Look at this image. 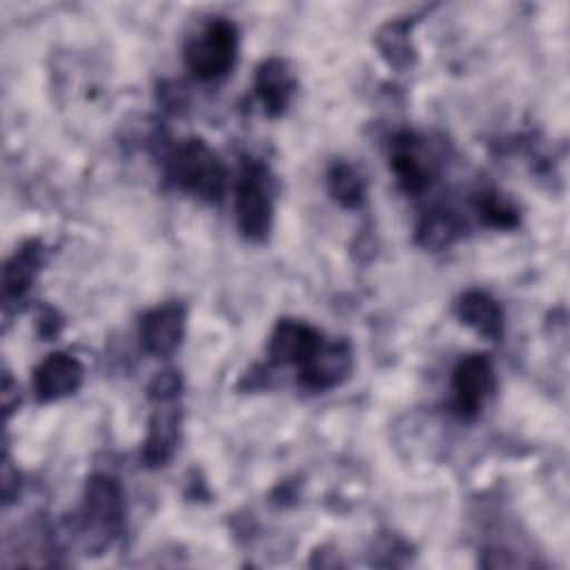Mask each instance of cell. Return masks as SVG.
<instances>
[{
	"label": "cell",
	"instance_id": "obj_14",
	"mask_svg": "<svg viewBox=\"0 0 570 570\" xmlns=\"http://www.w3.org/2000/svg\"><path fill=\"white\" fill-rule=\"evenodd\" d=\"M40 263H42V247H40V243L31 240V243L22 245L4 265V274H2L4 296L7 298L22 296L29 289V285H31Z\"/></svg>",
	"mask_w": 570,
	"mask_h": 570
},
{
	"label": "cell",
	"instance_id": "obj_2",
	"mask_svg": "<svg viewBox=\"0 0 570 570\" xmlns=\"http://www.w3.org/2000/svg\"><path fill=\"white\" fill-rule=\"evenodd\" d=\"M171 176L189 194L218 200L225 189V167L203 140H185L171 156Z\"/></svg>",
	"mask_w": 570,
	"mask_h": 570
},
{
	"label": "cell",
	"instance_id": "obj_7",
	"mask_svg": "<svg viewBox=\"0 0 570 570\" xmlns=\"http://www.w3.org/2000/svg\"><path fill=\"white\" fill-rule=\"evenodd\" d=\"M390 165L405 191H421L430 183L434 169L432 156L414 134H401L394 138Z\"/></svg>",
	"mask_w": 570,
	"mask_h": 570
},
{
	"label": "cell",
	"instance_id": "obj_3",
	"mask_svg": "<svg viewBox=\"0 0 570 570\" xmlns=\"http://www.w3.org/2000/svg\"><path fill=\"white\" fill-rule=\"evenodd\" d=\"M236 56V27L225 20H212L185 47V62L196 78L212 80L225 76Z\"/></svg>",
	"mask_w": 570,
	"mask_h": 570
},
{
	"label": "cell",
	"instance_id": "obj_4",
	"mask_svg": "<svg viewBox=\"0 0 570 570\" xmlns=\"http://www.w3.org/2000/svg\"><path fill=\"white\" fill-rule=\"evenodd\" d=\"M494 387L492 363L485 354H468L461 358L452 374L454 410L461 419H474Z\"/></svg>",
	"mask_w": 570,
	"mask_h": 570
},
{
	"label": "cell",
	"instance_id": "obj_10",
	"mask_svg": "<svg viewBox=\"0 0 570 570\" xmlns=\"http://www.w3.org/2000/svg\"><path fill=\"white\" fill-rule=\"evenodd\" d=\"M352 367V352L347 343L321 345V350L298 367V383L305 390L323 392L341 383Z\"/></svg>",
	"mask_w": 570,
	"mask_h": 570
},
{
	"label": "cell",
	"instance_id": "obj_6",
	"mask_svg": "<svg viewBox=\"0 0 570 570\" xmlns=\"http://www.w3.org/2000/svg\"><path fill=\"white\" fill-rule=\"evenodd\" d=\"M185 330V307L180 303H163L140 318L138 336L145 352L154 356H167L171 354Z\"/></svg>",
	"mask_w": 570,
	"mask_h": 570
},
{
	"label": "cell",
	"instance_id": "obj_18",
	"mask_svg": "<svg viewBox=\"0 0 570 570\" xmlns=\"http://www.w3.org/2000/svg\"><path fill=\"white\" fill-rule=\"evenodd\" d=\"M479 216L499 229H510L517 225V209L501 194H483L479 198Z\"/></svg>",
	"mask_w": 570,
	"mask_h": 570
},
{
	"label": "cell",
	"instance_id": "obj_11",
	"mask_svg": "<svg viewBox=\"0 0 570 570\" xmlns=\"http://www.w3.org/2000/svg\"><path fill=\"white\" fill-rule=\"evenodd\" d=\"M254 89L265 107V114L278 116L287 109V105L296 91L294 71L289 69V65L285 60L269 58L256 69Z\"/></svg>",
	"mask_w": 570,
	"mask_h": 570
},
{
	"label": "cell",
	"instance_id": "obj_12",
	"mask_svg": "<svg viewBox=\"0 0 570 570\" xmlns=\"http://www.w3.org/2000/svg\"><path fill=\"white\" fill-rule=\"evenodd\" d=\"M178 441V410L165 407L156 410L149 419V432L140 452V459L147 468H160L165 465Z\"/></svg>",
	"mask_w": 570,
	"mask_h": 570
},
{
	"label": "cell",
	"instance_id": "obj_17",
	"mask_svg": "<svg viewBox=\"0 0 570 570\" xmlns=\"http://www.w3.org/2000/svg\"><path fill=\"white\" fill-rule=\"evenodd\" d=\"M376 42L383 51V56L396 65L403 67L410 62V45H407V36H405V24L403 22H390L385 24Z\"/></svg>",
	"mask_w": 570,
	"mask_h": 570
},
{
	"label": "cell",
	"instance_id": "obj_9",
	"mask_svg": "<svg viewBox=\"0 0 570 570\" xmlns=\"http://www.w3.org/2000/svg\"><path fill=\"white\" fill-rule=\"evenodd\" d=\"M82 383V365L65 354H49L33 372V394L40 401H56L73 394Z\"/></svg>",
	"mask_w": 570,
	"mask_h": 570
},
{
	"label": "cell",
	"instance_id": "obj_16",
	"mask_svg": "<svg viewBox=\"0 0 570 570\" xmlns=\"http://www.w3.org/2000/svg\"><path fill=\"white\" fill-rule=\"evenodd\" d=\"M459 236V223L450 212H432L419 225V243L423 247L441 249Z\"/></svg>",
	"mask_w": 570,
	"mask_h": 570
},
{
	"label": "cell",
	"instance_id": "obj_19",
	"mask_svg": "<svg viewBox=\"0 0 570 570\" xmlns=\"http://www.w3.org/2000/svg\"><path fill=\"white\" fill-rule=\"evenodd\" d=\"M180 390V376L174 372V370H165V372H158L154 376V381L149 383V396L154 401H169L178 394Z\"/></svg>",
	"mask_w": 570,
	"mask_h": 570
},
{
	"label": "cell",
	"instance_id": "obj_13",
	"mask_svg": "<svg viewBox=\"0 0 570 570\" xmlns=\"http://www.w3.org/2000/svg\"><path fill=\"white\" fill-rule=\"evenodd\" d=\"M456 314L465 325L490 341H497L503 334V312L499 303L485 292H465L456 303Z\"/></svg>",
	"mask_w": 570,
	"mask_h": 570
},
{
	"label": "cell",
	"instance_id": "obj_1",
	"mask_svg": "<svg viewBox=\"0 0 570 570\" xmlns=\"http://www.w3.org/2000/svg\"><path fill=\"white\" fill-rule=\"evenodd\" d=\"M236 220L249 240H263L272 227L274 185L261 163H247L236 183Z\"/></svg>",
	"mask_w": 570,
	"mask_h": 570
},
{
	"label": "cell",
	"instance_id": "obj_15",
	"mask_svg": "<svg viewBox=\"0 0 570 570\" xmlns=\"http://www.w3.org/2000/svg\"><path fill=\"white\" fill-rule=\"evenodd\" d=\"M327 187L332 198L343 207H358L365 196V178L350 163H334L327 171Z\"/></svg>",
	"mask_w": 570,
	"mask_h": 570
},
{
	"label": "cell",
	"instance_id": "obj_5",
	"mask_svg": "<svg viewBox=\"0 0 570 570\" xmlns=\"http://www.w3.org/2000/svg\"><path fill=\"white\" fill-rule=\"evenodd\" d=\"M82 517L87 528L100 534H116L125 517V494L116 479L107 474H96L85 485Z\"/></svg>",
	"mask_w": 570,
	"mask_h": 570
},
{
	"label": "cell",
	"instance_id": "obj_8",
	"mask_svg": "<svg viewBox=\"0 0 570 570\" xmlns=\"http://www.w3.org/2000/svg\"><path fill=\"white\" fill-rule=\"evenodd\" d=\"M323 345L321 334L298 321H281L269 338V358L281 365H305Z\"/></svg>",
	"mask_w": 570,
	"mask_h": 570
}]
</instances>
